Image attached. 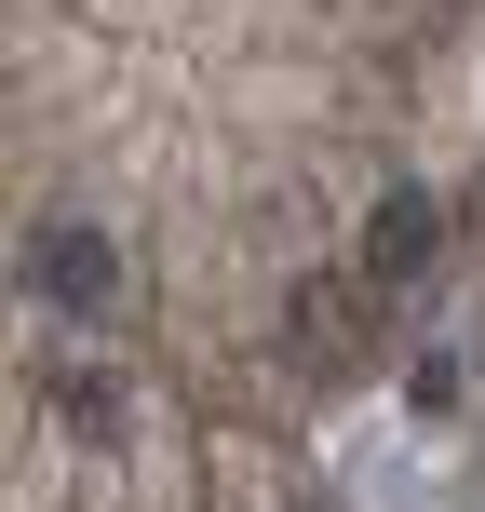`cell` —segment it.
I'll return each instance as SVG.
<instances>
[{
	"label": "cell",
	"mask_w": 485,
	"mask_h": 512,
	"mask_svg": "<svg viewBox=\"0 0 485 512\" xmlns=\"http://www.w3.org/2000/svg\"><path fill=\"white\" fill-rule=\"evenodd\" d=\"M41 297L54 310H108L122 297V243L108 230H41Z\"/></svg>",
	"instance_id": "obj_2"
},
{
	"label": "cell",
	"mask_w": 485,
	"mask_h": 512,
	"mask_svg": "<svg viewBox=\"0 0 485 512\" xmlns=\"http://www.w3.org/2000/svg\"><path fill=\"white\" fill-rule=\"evenodd\" d=\"M54 432L68 445H122V391H108L95 364H68V378H54Z\"/></svg>",
	"instance_id": "obj_3"
},
{
	"label": "cell",
	"mask_w": 485,
	"mask_h": 512,
	"mask_svg": "<svg viewBox=\"0 0 485 512\" xmlns=\"http://www.w3.org/2000/svg\"><path fill=\"white\" fill-rule=\"evenodd\" d=\"M432 243H445V203H432V189H391V203L364 216V270H378V283H418Z\"/></svg>",
	"instance_id": "obj_1"
}]
</instances>
